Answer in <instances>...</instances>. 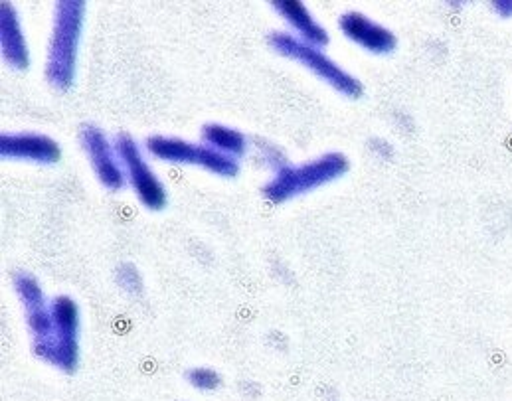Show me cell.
Wrapping results in <instances>:
<instances>
[{
  "instance_id": "52a82bcc",
  "label": "cell",
  "mask_w": 512,
  "mask_h": 401,
  "mask_svg": "<svg viewBox=\"0 0 512 401\" xmlns=\"http://www.w3.org/2000/svg\"><path fill=\"white\" fill-rule=\"evenodd\" d=\"M80 139H82V147L91 161L97 178L101 180V184L111 190L121 188L125 184V174H123L121 164L117 159L119 155L115 151V145L109 143L105 133L95 125H84Z\"/></svg>"
},
{
  "instance_id": "5b68a950",
  "label": "cell",
  "mask_w": 512,
  "mask_h": 401,
  "mask_svg": "<svg viewBox=\"0 0 512 401\" xmlns=\"http://www.w3.org/2000/svg\"><path fill=\"white\" fill-rule=\"evenodd\" d=\"M147 151L161 159V161L176 162V164H196L210 172H216L220 176H236L240 170V164L236 159L222 155L218 151H212L204 145H192L182 139H172L155 135L147 139Z\"/></svg>"
},
{
  "instance_id": "7c38bea8",
  "label": "cell",
  "mask_w": 512,
  "mask_h": 401,
  "mask_svg": "<svg viewBox=\"0 0 512 401\" xmlns=\"http://www.w3.org/2000/svg\"><path fill=\"white\" fill-rule=\"evenodd\" d=\"M202 145L238 161V157L246 155L248 139L238 129L218 125V123H210L202 129Z\"/></svg>"
},
{
  "instance_id": "ba28073f",
  "label": "cell",
  "mask_w": 512,
  "mask_h": 401,
  "mask_svg": "<svg viewBox=\"0 0 512 401\" xmlns=\"http://www.w3.org/2000/svg\"><path fill=\"white\" fill-rule=\"evenodd\" d=\"M0 153L4 159L54 164L60 161V145L38 133H14L0 137Z\"/></svg>"
},
{
  "instance_id": "277c9868",
  "label": "cell",
  "mask_w": 512,
  "mask_h": 401,
  "mask_svg": "<svg viewBox=\"0 0 512 401\" xmlns=\"http://www.w3.org/2000/svg\"><path fill=\"white\" fill-rule=\"evenodd\" d=\"M40 356L72 370L78 358V307L68 297H58L50 305V328L46 338L36 344Z\"/></svg>"
},
{
  "instance_id": "8fae6325",
  "label": "cell",
  "mask_w": 512,
  "mask_h": 401,
  "mask_svg": "<svg viewBox=\"0 0 512 401\" xmlns=\"http://www.w3.org/2000/svg\"><path fill=\"white\" fill-rule=\"evenodd\" d=\"M273 6L287 20V24L297 30L303 42L317 48L329 42V32L315 20V16L309 12V8L303 2L279 0V2H273Z\"/></svg>"
},
{
  "instance_id": "8992f818",
  "label": "cell",
  "mask_w": 512,
  "mask_h": 401,
  "mask_svg": "<svg viewBox=\"0 0 512 401\" xmlns=\"http://www.w3.org/2000/svg\"><path fill=\"white\" fill-rule=\"evenodd\" d=\"M113 145L127 170V176H129L139 200L151 210H161L167 202V192H165L163 184L159 182V178L155 176V172L151 170V166L143 159L141 149L137 147L133 137H129L127 133H119L115 137Z\"/></svg>"
},
{
  "instance_id": "9c48e42d",
  "label": "cell",
  "mask_w": 512,
  "mask_h": 401,
  "mask_svg": "<svg viewBox=\"0 0 512 401\" xmlns=\"http://www.w3.org/2000/svg\"><path fill=\"white\" fill-rule=\"evenodd\" d=\"M339 26L348 40L374 54H388L396 44L394 36L386 28L378 26L360 12H346L339 20Z\"/></svg>"
},
{
  "instance_id": "6da1fadb",
  "label": "cell",
  "mask_w": 512,
  "mask_h": 401,
  "mask_svg": "<svg viewBox=\"0 0 512 401\" xmlns=\"http://www.w3.org/2000/svg\"><path fill=\"white\" fill-rule=\"evenodd\" d=\"M84 16H86V2L82 0L56 2L46 76L58 89H68L76 80Z\"/></svg>"
},
{
  "instance_id": "30bf717a",
  "label": "cell",
  "mask_w": 512,
  "mask_h": 401,
  "mask_svg": "<svg viewBox=\"0 0 512 401\" xmlns=\"http://www.w3.org/2000/svg\"><path fill=\"white\" fill-rule=\"evenodd\" d=\"M0 44L2 58L14 70H26L30 66V52L26 44V36L20 26V18L12 4L2 2L0 8Z\"/></svg>"
},
{
  "instance_id": "4fadbf2b",
  "label": "cell",
  "mask_w": 512,
  "mask_h": 401,
  "mask_svg": "<svg viewBox=\"0 0 512 401\" xmlns=\"http://www.w3.org/2000/svg\"><path fill=\"white\" fill-rule=\"evenodd\" d=\"M190 382H192L196 388L212 390V388L218 386L220 378H218L216 372L206 370V368H200V370H192V372H190Z\"/></svg>"
},
{
  "instance_id": "3957f363",
  "label": "cell",
  "mask_w": 512,
  "mask_h": 401,
  "mask_svg": "<svg viewBox=\"0 0 512 401\" xmlns=\"http://www.w3.org/2000/svg\"><path fill=\"white\" fill-rule=\"evenodd\" d=\"M269 44L277 54L297 60L299 64H303L307 70H311L321 80L327 81L333 89L341 91L346 97H360L362 93L360 81L346 74L339 64L327 58L317 46H311L301 38H295L293 34H281V32L271 34Z\"/></svg>"
},
{
  "instance_id": "7a4b0ae2",
  "label": "cell",
  "mask_w": 512,
  "mask_h": 401,
  "mask_svg": "<svg viewBox=\"0 0 512 401\" xmlns=\"http://www.w3.org/2000/svg\"><path fill=\"white\" fill-rule=\"evenodd\" d=\"M348 168L346 159L339 153H329L319 157L317 161L305 162L301 166H291L287 162H281L275 168L273 180L263 188V192L271 200H287L293 196H299L303 192H309L313 188H319L327 182H333L335 178L342 176Z\"/></svg>"
}]
</instances>
